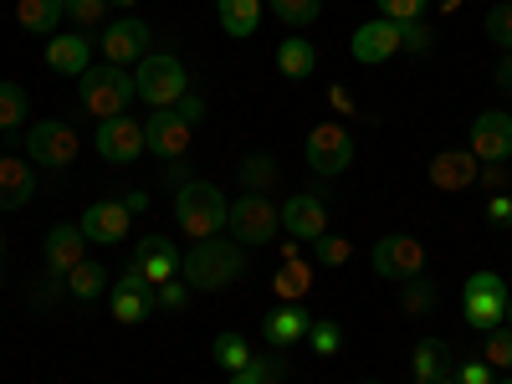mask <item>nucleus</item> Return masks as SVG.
Here are the masks:
<instances>
[{
    "label": "nucleus",
    "instance_id": "f257e3e1",
    "mask_svg": "<svg viewBox=\"0 0 512 384\" xmlns=\"http://www.w3.org/2000/svg\"><path fill=\"white\" fill-rule=\"evenodd\" d=\"M246 272V251L226 236H210V241H195L185 256H180V277L190 292H226L236 287V277Z\"/></svg>",
    "mask_w": 512,
    "mask_h": 384
},
{
    "label": "nucleus",
    "instance_id": "f03ea898",
    "mask_svg": "<svg viewBox=\"0 0 512 384\" xmlns=\"http://www.w3.org/2000/svg\"><path fill=\"white\" fill-rule=\"evenodd\" d=\"M231 221V200L216 190V185H205V180H185L175 190V226L190 236V241H210V236H221Z\"/></svg>",
    "mask_w": 512,
    "mask_h": 384
},
{
    "label": "nucleus",
    "instance_id": "7ed1b4c3",
    "mask_svg": "<svg viewBox=\"0 0 512 384\" xmlns=\"http://www.w3.org/2000/svg\"><path fill=\"white\" fill-rule=\"evenodd\" d=\"M77 98H82V108H88L98 123L103 118H118V113H128L134 108V72H123V67H113V62H103V67H88L77 77Z\"/></svg>",
    "mask_w": 512,
    "mask_h": 384
},
{
    "label": "nucleus",
    "instance_id": "20e7f679",
    "mask_svg": "<svg viewBox=\"0 0 512 384\" xmlns=\"http://www.w3.org/2000/svg\"><path fill=\"white\" fill-rule=\"evenodd\" d=\"M134 93L139 103L149 108H175L185 93H190V72L175 52H149L139 67H134Z\"/></svg>",
    "mask_w": 512,
    "mask_h": 384
},
{
    "label": "nucleus",
    "instance_id": "39448f33",
    "mask_svg": "<svg viewBox=\"0 0 512 384\" xmlns=\"http://www.w3.org/2000/svg\"><path fill=\"white\" fill-rule=\"evenodd\" d=\"M226 231L236 236V246H272L282 231V205H272V195H236Z\"/></svg>",
    "mask_w": 512,
    "mask_h": 384
},
{
    "label": "nucleus",
    "instance_id": "423d86ee",
    "mask_svg": "<svg viewBox=\"0 0 512 384\" xmlns=\"http://www.w3.org/2000/svg\"><path fill=\"white\" fill-rule=\"evenodd\" d=\"M26 154L36 169H67L82 154V139L67 118H41V123H26Z\"/></svg>",
    "mask_w": 512,
    "mask_h": 384
},
{
    "label": "nucleus",
    "instance_id": "0eeeda50",
    "mask_svg": "<svg viewBox=\"0 0 512 384\" xmlns=\"http://www.w3.org/2000/svg\"><path fill=\"white\" fill-rule=\"evenodd\" d=\"M303 159L313 175H344V169L354 164V134L344 123H313L308 139H303Z\"/></svg>",
    "mask_w": 512,
    "mask_h": 384
},
{
    "label": "nucleus",
    "instance_id": "6e6552de",
    "mask_svg": "<svg viewBox=\"0 0 512 384\" xmlns=\"http://www.w3.org/2000/svg\"><path fill=\"white\" fill-rule=\"evenodd\" d=\"M369 262H374V277H384V282H410V277L425 272V246L415 236L395 231V236H379L374 241Z\"/></svg>",
    "mask_w": 512,
    "mask_h": 384
},
{
    "label": "nucleus",
    "instance_id": "1a4fd4ad",
    "mask_svg": "<svg viewBox=\"0 0 512 384\" xmlns=\"http://www.w3.org/2000/svg\"><path fill=\"white\" fill-rule=\"evenodd\" d=\"M144 139H149V154H159V159H185L190 154V139H195V123H185L175 108H154L149 118H144Z\"/></svg>",
    "mask_w": 512,
    "mask_h": 384
},
{
    "label": "nucleus",
    "instance_id": "9d476101",
    "mask_svg": "<svg viewBox=\"0 0 512 384\" xmlns=\"http://www.w3.org/2000/svg\"><path fill=\"white\" fill-rule=\"evenodd\" d=\"M93 144H98V154H103L108 164H134V159L149 149V139H144V123H134L128 113L103 118V123H98V134H93Z\"/></svg>",
    "mask_w": 512,
    "mask_h": 384
},
{
    "label": "nucleus",
    "instance_id": "9b49d317",
    "mask_svg": "<svg viewBox=\"0 0 512 384\" xmlns=\"http://www.w3.org/2000/svg\"><path fill=\"white\" fill-rule=\"evenodd\" d=\"M472 149L482 164H507L512 159V113H502V108H487V113H477L472 118Z\"/></svg>",
    "mask_w": 512,
    "mask_h": 384
},
{
    "label": "nucleus",
    "instance_id": "f8f14e48",
    "mask_svg": "<svg viewBox=\"0 0 512 384\" xmlns=\"http://www.w3.org/2000/svg\"><path fill=\"white\" fill-rule=\"evenodd\" d=\"M149 26L139 21V16H123V21H113V26H103V57L113 62V67H139L144 57H149Z\"/></svg>",
    "mask_w": 512,
    "mask_h": 384
},
{
    "label": "nucleus",
    "instance_id": "ddd939ff",
    "mask_svg": "<svg viewBox=\"0 0 512 384\" xmlns=\"http://www.w3.org/2000/svg\"><path fill=\"white\" fill-rule=\"evenodd\" d=\"M349 52H354V62H364V67H379V62H390L395 52H405L400 21H384V16L364 21V26L354 31V41H349Z\"/></svg>",
    "mask_w": 512,
    "mask_h": 384
},
{
    "label": "nucleus",
    "instance_id": "4468645a",
    "mask_svg": "<svg viewBox=\"0 0 512 384\" xmlns=\"http://www.w3.org/2000/svg\"><path fill=\"white\" fill-rule=\"evenodd\" d=\"M282 231L297 241H318L328 231V200L318 190H297L282 200Z\"/></svg>",
    "mask_w": 512,
    "mask_h": 384
},
{
    "label": "nucleus",
    "instance_id": "2eb2a0df",
    "mask_svg": "<svg viewBox=\"0 0 512 384\" xmlns=\"http://www.w3.org/2000/svg\"><path fill=\"white\" fill-rule=\"evenodd\" d=\"M82 236L98 241V246H118L128 231H134V210H128L123 200H93L88 210H82Z\"/></svg>",
    "mask_w": 512,
    "mask_h": 384
},
{
    "label": "nucleus",
    "instance_id": "dca6fc26",
    "mask_svg": "<svg viewBox=\"0 0 512 384\" xmlns=\"http://www.w3.org/2000/svg\"><path fill=\"white\" fill-rule=\"evenodd\" d=\"M431 185L436 190H446V195H461V190H472L477 185V175H482V159L472 154V149H441V154H431Z\"/></svg>",
    "mask_w": 512,
    "mask_h": 384
},
{
    "label": "nucleus",
    "instance_id": "f3484780",
    "mask_svg": "<svg viewBox=\"0 0 512 384\" xmlns=\"http://www.w3.org/2000/svg\"><path fill=\"white\" fill-rule=\"evenodd\" d=\"M149 313H154V287L144 282V272L134 262H128V272L113 287V318L118 323H144Z\"/></svg>",
    "mask_w": 512,
    "mask_h": 384
},
{
    "label": "nucleus",
    "instance_id": "a211bd4d",
    "mask_svg": "<svg viewBox=\"0 0 512 384\" xmlns=\"http://www.w3.org/2000/svg\"><path fill=\"white\" fill-rule=\"evenodd\" d=\"M41 256H47L52 277H67L77 262H88V236H82V226H52L41 241Z\"/></svg>",
    "mask_w": 512,
    "mask_h": 384
},
{
    "label": "nucleus",
    "instance_id": "6ab92c4d",
    "mask_svg": "<svg viewBox=\"0 0 512 384\" xmlns=\"http://www.w3.org/2000/svg\"><path fill=\"white\" fill-rule=\"evenodd\" d=\"M134 267L144 272V282H149V287H164V282H175V272H180L175 241H169V236H144V241L134 246Z\"/></svg>",
    "mask_w": 512,
    "mask_h": 384
},
{
    "label": "nucleus",
    "instance_id": "aec40b11",
    "mask_svg": "<svg viewBox=\"0 0 512 384\" xmlns=\"http://www.w3.org/2000/svg\"><path fill=\"white\" fill-rule=\"evenodd\" d=\"M36 195V164L21 154H0V210H21Z\"/></svg>",
    "mask_w": 512,
    "mask_h": 384
},
{
    "label": "nucleus",
    "instance_id": "412c9836",
    "mask_svg": "<svg viewBox=\"0 0 512 384\" xmlns=\"http://www.w3.org/2000/svg\"><path fill=\"white\" fill-rule=\"evenodd\" d=\"M47 67L52 72H67V77H82L93 67V41L82 31H57L47 36Z\"/></svg>",
    "mask_w": 512,
    "mask_h": 384
},
{
    "label": "nucleus",
    "instance_id": "4be33fe9",
    "mask_svg": "<svg viewBox=\"0 0 512 384\" xmlns=\"http://www.w3.org/2000/svg\"><path fill=\"white\" fill-rule=\"evenodd\" d=\"M308 328H313V313L303 308V303H282L277 313H267V323H262V338L282 354V349H292V344H303L308 338Z\"/></svg>",
    "mask_w": 512,
    "mask_h": 384
},
{
    "label": "nucleus",
    "instance_id": "5701e85b",
    "mask_svg": "<svg viewBox=\"0 0 512 384\" xmlns=\"http://www.w3.org/2000/svg\"><path fill=\"white\" fill-rule=\"evenodd\" d=\"M262 11H267V0H216V21L226 36H256V26H262Z\"/></svg>",
    "mask_w": 512,
    "mask_h": 384
},
{
    "label": "nucleus",
    "instance_id": "b1692460",
    "mask_svg": "<svg viewBox=\"0 0 512 384\" xmlns=\"http://www.w3.org/2000/svg\"><path fill=\"white\" fill-rule=\"evenodd\" d=\"M16 21H21V31L57 36V26L67 21V0H16Z\"/></svg>",
    "mask_w": 512,
    "mask_h": 384
},
{
    "label": "nucleus",
    "instance_id": "393cba45",
    "mask_svg": "<svg viewBox=\"0 0 512 384\" xmlns=\"http://www.w3.org/2000/svg\"><path fill=\"white\" fill-rule=\"evenodd\" d=\"M512 297V292H507ZM507 297H492V292H461V313L477 333H492L507 323Z\"/></svg>",
    "mask_w": 512,
    "mask_h": 384
},
{
    "label": "nucleus",
    "instance_id": "a878e982",
    "mask_svg": "<svg viewBox=\"0 0 512 384\" xmlns=\"http://www.w3.org/2000/svg\"><path fill=\"white\" fill-rule=\"evenodd\" d=\"M277 72H282V77H292V82L313 77V72H318V47H313V41H303V36L277 41Z\"/></svg>",
    "mask_w": 512,
    "mask_h": 384
},
{
    "label": "nucleus",
    "instance_id": "bb28decb",
    "mask_svg": "<svg viewBox=\"0 0 512 384\" xmlns=\"http://www.w3.org/2000/svg\"><path fill=\"white\" fill-rule=\"evenodd\" d=\"M410 369H415V384H431L451 369V349H446V338H420L415 354H410Z\"/></svg>",
    "mask_w": 512,
    "mask_h": 384
},
{
    "label": "nucleus",
    "instance_id": "cd10ccee",
    "mask_svg": "<svg viewBox=\"0 0 512 384\" xmlns=\"http://www.w3.org/2000/svg\"><path fill=\"white\" fill-rule=\"evenodd\" d=\"M308 287H313V267H303L297 256H292V262H282L277 277H272V292L282 297V303H303Z\"/></svg>",
    "mask_w": 512,
    "mask_h": 384
},
{
    "label": "nucleus",
    "instance_id": "c85d7f7f",
    "mask_svg": "<svg viewBox=\"0 0 512 384\" xmlns=\"http://www.w3.org/2000/svg\"><path fill=\"white\" fill-rule=\"evenodd\" d=\"M67 292L77 297V303H98V297L108 292V272H103L98 262H77V267L67 272Z\"/></svg>",
    "mask_w": 512,
    "mask_h": 384
},
{
    "label": "nucleus",
    "instance_id": "c756f323",
    "mask_svg": "<svg viewBox=\"0 0 512 384\" xmlns=\"http://www.w3.org/2000/svg\"><path fill=\"white\" fill-rule=\"evenodd\" d=\"M210 354H216V364H221L226 374H241V369H251V359H256V354H251V344H246L241 333H221Z\"/></svg>",
    "mask_w": 512,
    "mask_h": 384
},
{
    "label": "nucleus",
    "instance_id": "7c9ffc66",
    "mask_svg": "<svg viewBox=\"0 0 512 384\" xmlns=\"http://www.w3.org/2000/svg\"><path fill=\"white\" fill-rule=\"evenodd\" d=\"M26 113H31V98H26L21 82H0V134H6V128H21Z\"/></svg>",
    "mask_w": 512,
    "mask_h": 384
},
{
    "label": "nucleus",
    "instance_id": "2f4dec72",
    "mask_svg": "<svg viewBox=\"0 0 512 384\" xmlns=\"http://www.w3.org/2000/svg\"><path fill=\"white\" fill-rule=\"evenodd\" d=\"M267 11L282 21V26H313L318 21V11H323V0H267Z\"/></svg>",
    "mask_w": 512,
    "mask_h": 384
},
{
    "label": "nucleus",
    "instance_id": "473e14b6",
    "mask_svg": "<svg viewBox=\"0 0 512 384\" xmlns=\"http://www.w3.org/2000/svg\"><path fill=\"white\" fill-rule=\"evenodd\" d=\"M313 256H318V267H344L349 256H354V241H349V236H333V231H323V236L313 241Z\"/></svg>",
    "mask_w": 512,
    "mask_h": 384
},
{
    "label": "nucleus",
    "instance_id": "72a5a7b5",
    "mask_svg": "<svg viewBox=\"0 0 512 384\" xmlns=\"http://www.w3.org/2000/svg\"><path fill=\"white\" fill-rule=\"evenodd\" d=\"M487 41L497 52H512V0H497L487 11Z\"/></svg>",
    "mask_w": 512,
    "mask_h": 384
},
{
    "label": "nucleus",
    "instance_id": "f704fd0d",
    "mask_svg": "<svg viewBox=\"0 0 512 384\" xmlns=\"http://www.w3.org/2000/svg\"><path fill=\"white\" fill-rule=\"evenodd\" d=\"M241 180H246V195H267V185L277 180V164H272L267 154H251V159L241 164Z\"/></svg>",
    "mask_w": 512,
    "mask_h": 384
},
{
    "label": "nucleus",
    "instance_id": "c9c22d12",
    "mask_svg": "<svg viewBox=\"0 0 512 384\" xmlns=\"http://www.w3.org/2000/svg\"><path fill=\"white\" fill-rule=\"evenodd\" d=\"M308 344H313L318 354H338V349H344V328H338L333 318H313V328H308Z\"/></svg>",
    "mask_w": 512,
    "mask_h": 384
},
{
    "label": "nucleus",
    "instance_id": "e433bc0d",
    "mask_svg": "<svg viewBox=\"0 0 512 384\" xmlns=\"http://www.w3.org/2000/svg\"><path fill=\"white\" fill-rule=\"evenodd\" d=\"M482 359H487L492 369H512V328H507V323L487 333V349H482Z\"/></svg>",
    "mask_w": 512,
    "mask_h": 384
},
{
    "label": "nucleus",
    "instance_id": "4c0bfd02",
    "mask_svg": "<svg viewBox=\"0 0 512 384\" xmlns=\"http://www.w3.org/2000/svg\"><path fill=\"white\" fill-rule=\"evenodd\" d=\"M374 6H379V16L384 21H420L425 11H431V0H374Z\"/></svg>",
    "mask_w": 512,
    "mask_h": 384
},
{
    "label": "nucleus",
    "instance_id": "58836bf2",
    "mask_svg": "<svg viewBox=\"0 0 512 384\" xmlns=\"http://www.w3.org/2000/svg\"><path fill=\"white\" fill-rule=\"evenodd\" d=\"M400 287H405V313H431L436 308V287L425 282V277H410Z\"/></svg>",
    "mask_w": 512,
    "mask_h": 384
},
{
    "label": "nucleus",
    "instance_id": "ea45409f",
    "mask_svg": "<svg viewBox=\"0 0 512 384\" xmlns=\"http://www.w3.org/2000/svg\"><path fill=\"white\" fill-rule=\"evenodd\" d=\"M108 6H113V0H67V21H77V26H98V21L108 16Z\"/></svg>",
    "mask_w": 512,
    "mask_h": 384
},
{
    "label": "nucleus",
    "instance_id": "a19ab883",
    "mask_svg": "<svg viewBox=\"0 0 512 384\" xmlns=\"http://www.w3.org/2000/svg\"><path fill=\"white\" fill-rule=\"evenodd\" d=\"M185 303H190V287H185V277H175V282L154 287V308H164V313H180Z\"/></svg>",
    "mask_w": 512,
    "mask_h": 384
},
{
    "label": "nucleus",
    "instance_id": "79ce46f5",
    "mask_svg": "<svg viewBox=\"0 0 512 384\" xmlns=\"http://www.w3.org/2000/svg\"><path fill=\"white\" fill-rule=\"evenodd\" d=\"M400 36H405V52H431L436 47V36H431V26H425V21H405Z\"/></svg>",
    "mask_w": 512,
    "mask_h": 384
},
{
    "label": "nucleus",
    "instance_id": "37998d69",
    "mask_svg": "<svg viewBox=\"0 0 512 384\" xmlns=\"http://www.w3.org/2000/svg\"><path fill=\"white\" fill-rule=\"evenodd\" d=\"M461 292H492V297H507V282H502L497 272H472Z\"/></svg>",
    "mask_w": 512,
    "mask_h": 384
},
{
    "label": "nucleus",
    "instance_id": "c03bdc74",
    "mask_svg": "<svg viewBox=\"0 0 512 384\" xmlns=\"http://www.w3.org/2000/svg\"><path fill=\"white\" fill-rule=\"evenodd\" d=\"M456 384H492V364H487V359H477V364L456 369Z\"/></svg>",
    "mask_w": 512,
    "mask_h": 384
},
{
    "label": "nucleus",
    "instance_id": "a18cd8bd",
    "mask_svg": "<svg viewBox=\"0 0 512 384\" xmlns=\"http://www.w3.org/2000/svg\"><path fill=\"white\" fill-rule=\"evenodd\" d=\"M477 180H482L487 190L502 195V190H507V164H482V175H477Z\"/></svg>",
    "mask_w": 512,
    "mask_h": 384
},
{
    "label": "nucleus",
    "instance_id": "49530a36",
    "mask_svg": "<svg viewBox=\"0 0 512 384\" xmlns=\"http://www.w3.org/2000/svg\"><path fill=\"white\" fill-rule=\"evenodd\" d=\"M175 113H180V118H185V123H195V128H200V118H205V103H200V98H195V93H185V98H180V103H175Z\"/></svg>",
    "mask_w": 512,
    "mask_h": 384
},
{
    "label": "nucleus",
    "instance_id": "de8ad7c7",
    "mask_svg": "<svg viewBox=\"0 0 512 384\" xmlns=\"http://www.w3.org/2000/svg\"><path fill=\"white\" fill-rule=\"evenodd\" d=\"M487 221H492V226H507V221H512V200H507V195H492V200H487Z\"/></svg>",
    "mask_w": 512,
    "mask_h": 384
},
{
    "label": "nucleus",
    "instance_id": "09e8293b",
    "mask_svg": "<svg viewBox=\"0 0 512 384\" xmlns=\"http://www.w3.org/2000/svg\"><path fill=\"white\" fill-rule=\"evenodd\" d=\"M251 369H256V379H262V384H282V364L277 359H251Z\"/></svg>",
    "mask_w": 512,
    "mask_h": 384
},
{
    "label": "nucleus",
    "instance_id": "8fccbe9b",
    "mask_svg": "<svg viewBox=\"0 0 512 384\" xmlns=\"http://www.w3.org/2000/svg\"><path fill=\"white\" fill-rule=\"evenodd\" d=\"M497 88L512 98V52H502V62H497Z\"/></svg>",
    "mask_w": 512,
    "mask_h": 384
},
{
    "label": "nucleus",
    "instance_id": "3c124183",
    "mask_svg": "<svg viewBox=\"0 0 512 384\" xmlns=\"http://www.w3.org/2000/svg\"><path fill=\"white\" fill-rule=\"evenodd\" d=\"M118 200H123L128 210H134V216H139V210H149V195H144V190H123Z\"/></svg>",
    "mask_w": 512,
    "mask_h": 384
},
{
    "label": "nucleus",
    "instance_id": "603ef678",
    "mask_svg": "<svg viewBox=\"0 0 512 384\" xmlns=\"http://www.w3.org/2000/svg\"><path fill=\"white\" fill-rule=\"evenodd\" d=\"M226 384H262V379H256V369H241V374H226Z\"/></svg>",
    "mask_w": 512,
    "mask_h": 384
},
{
    "label": "nucleus",
    "instance_id": "864d4df0",
    "mask_svg": "<svg viewBox=\"0 0 512 384\" xmlns=\"http://www.w3.org/2000/svg\"><path fill=\"white\" fill-rule=\"evenodd\" d=\"M328 98H333V108H344V113H349V108H354V98H349V93H344V88H333V93H328Z\"/></svg>",
    "mask_w": 512,
    "mask_h": 384
},
{
    "label": "nucleus",
    "instance_id": "5fc2aeb1",
    "mask_svg": "<svg viewBox=\"0 0 512 384\" xmlns=\"http://www.w3.org/2000/svg\"><path fill=\"white\" fill-rule=\"evenodd\" d=\"M431 384H456V369H446L441 379H431Z\"/></svg>",
    "mask_w": 512,
    "mask_h": 384
},
{
    "label": "nucleus",
    "instance_id": "6e6d98bb",
    "mask_svg": "<svg viewBox=\"0 0 512 384\" xmlns=\"http://www.w3.org/2000/svg\"><path fill=\"white\" fill-rule=\"evenodd\" d=\"M113 6H128V11H134V6H139V0H113Z\"/></svg>",
    "mask_w": 512,
    "mask_h": 384
},
{
    "label": "nucleus",
    "instance_id": "4d7b16f0",
    "mask_svg": "<svg viewBox=\"0 0 512 384\" xmlns=\"http://www.w3.org/2000/svg\"><path fill=\"white\" fill-rule=\"evenodd\" d=\"M507 328H512V297H507Z\"/></svg>",
    "mask_w": 512,
    "mask_h": 384
},
{
    "label": "nucleus",
    "instance_id": "13d9d810",
    "mask_svg": "<svg viewBox=\"0 0 512 384\" xmlns=\"http://www.w3.org/2000/svg\"><path fill=\"white\" fill-rule=\"evenodd\" d=\"M0 256H6V241H0Z\"/></svg>",
    "mask_w": 512,
    "mask_h": 384
},
{
    "label": "nucleus",
    "instance_id": "bf43d9fd",
    "mask_svg": "<svg viewBox=\"0 0 512 384\" xmlns=\"http://www.w3.org/2000/svg\"><path fill=\"white\" fill-rule=\"evenodd\" d=\"M502 384H512V379H502Z\"/></svg>",
    "mask_w": 512,
    "mask_h": 384
}]
</instances>
